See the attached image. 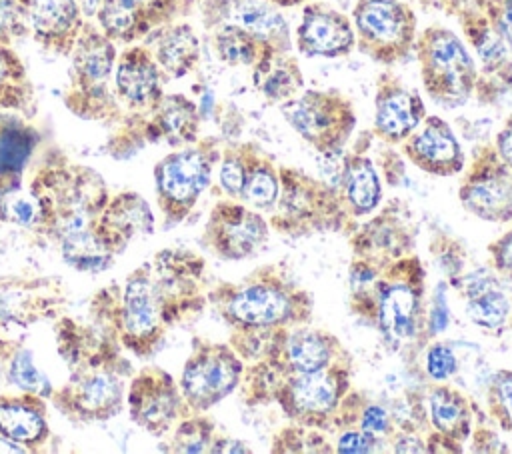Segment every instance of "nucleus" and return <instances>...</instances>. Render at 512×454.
Wrapping results in <instances>:
<instances>
[{
    "label": "nucleus",
    "instance_id": "f257e3e1",
    "mask_svg": "<svg viewBox=\"0 0 512 454\" xmlns=\"http://www.w3.org/2000/svg\"><path fill=\"white\" fill-rule=\"evenodd\" d=\"M348 310L376 328L392 348L426 344V268L412 252L386 266L352 258L348 268Z\"/></svg>",
    "mask_w": 512,
    "mask_h": 454
},
{
    "label": "nucleus",
    "instance_id": "f03ea898",
    "mask_svg": "<svg viewBox=\"0 0 512 454\" xmlns=\"http://www.w3.org/2000/svg\"><path fill=\"white\" fill-rule=\"evenodd\" d=\"M208 304L230 330L264 332L310 324L314 296L286 266L262 264L236 282H218L206 292Z\"/></svg>",
    "mask_w": 512,
    "mask_h": 454
},
{
    "label": "nucleus",
    "instance_id": "7ed1b4c3",
    "mask_svg": "<svg viewBox=\"0 0 512 454\" xmlns=\"http://www.w3.org/2000/svg\"><path fill=\"white\" fill-rule=\"evenodd\" d=\"M280 194L266 214L270 230L288 238L336 232L348 236L358 220L344 208L340 194L302 168L278 164Z\"/></svg>",
    "mask_w": 512,
    "mask_h": 454
},
{
    "label": "nucleus",
    "instance_id": "20e7f679",
    "mask_svg": "<svg viewBox=\"0 0 512 454\" xmlns=\"http://www.w3.org/2000/svg\"><path fill=\"white\" fill-rule=\"evenodd\" d=\"M414 54L428 98L444 108H460L474 98L476 62L464 40L442 24H430L416 36Z\"/></svg>",
    "mask_w": 512,
    "mask_h": 454
},
{
    "label": "nucleus",
    "instance_id": "39448f33",
    "mask_svg": "<svg viewBox=\"0 0 512 454\" xmlns=\"http://www.w3.org/2000/svg\"><path fill=\"white\" fill-rule=\"evenodd\" d=\"M352 374L354 358L346 354L322 370L278 380L268 404H276L288 422L332 432L340 402L352 388Z\"/></svg>",
    "mask_w": 512,
    "mask_h": 454
},
{
    "label": "nucleus",
    "instance_id": "423d86ee",
    "mask_svg": "<svg viewBox=\"0 0 512 454\" xmlns=\"http://www.w3.org/2000/svg\"><path fill=\"white\" fill-rule=\"evenodd\" d=\"M438 8L456 20L464 44L472 48L478 70L474 100L496 106L512 92V52L496 34L474 0H438Z\"/></svg>",
    "mask_w": 512,
    "mask_h": 454
},
{
    "label": "nucleus",
    "instance_id": "0eeeda50",
    "mask_svg": "<svg viewBox=\"0 0 512 454\" xmlns=\"http://www.w3.org/2000/svg\"><path fill=\"white\" fill-rule=\"evenodd\" d=\"M356 50L384 68L398 66L414 52L418 16L402 0H356L350 14Z\"/></svg>",
    "mask_w": 512,
    "mask_h": 454
},
{
    "label": "nucleus",
    "instance_id": "6e6552de",
    "mask_svg": "<svg viewBox=\"0 0 512 454\" xmlns=\"http://www.w3.org/2000/svg\"><path fill=\"white\" fill-rule=\"evenodd\" d=\"M288 126L320 156L340 152L358 124L352 100L338 88H310L280 104Z\"/></svg>",
    "mask_w": 512,
    "mask_h": 454
},
{
    "label": "nucleus",
    "instance_id": "1a4fd4ad",
    "mask_svg": "<svg viewBox=\"0 0 512 454\" xmlns=\"http://www.w3.org/2000/svg\"><path fill=\"white\" fill-rule=\"evenodd\" d=\"M224 140L208 136L164 156L154 168L156 194L164 216L182 222L208 188Z\"/></svg>",
    "mask_w": 512,
    "mask_h": 454
},
{
    "label": "nucleus",
    "instance_id": "9d476101",
    "mask_svg": "<svg viewBox=\"0 0 512 454\" xmlns=\"http://www.w3.org/2000/svg\"><path fill=\"white\" fill-rule=\"evenodd\" d=\"M244 360L228 342L194 338L182 368L180 392L188 412H206L238 390Z\"/></svg>",
    "mask_w": 512,
    "mask_h": 454
},
{
    "label": "nucleus",
    "instance_id": "9b49d317",
    "mask_svg": "<svg viewBox=\"0 0 512 454\" xmlns=\"http://www.w3.org/2000/svg\"><path fill=\"white\" fill-rule=\"evenodd\" d=\"M376 136L372 128L360 130V134L348 142L340 152L320 156L330 162L328 182L338 194L354 220L370 216L382 204V178L372 156Z\"/></svg>",
    "mask_w": 512,
    "mask_h": 454
},
{
    "label": "nucleus",
    "instance_id": "f8f14e48",
    "mask_svg": "<svg viewBox=\"0 0 512 454\" xmlns=\"http://www.w3.org/2000/svg\"><path fill=\"white\" fill-rule=\"evenodd\" d=\"M462 172L458 186L462 208L484 222H512V168L504 164L494 144H478Z\"/></svg>",
    "mask_w": 512,
    "mask_h": 454
},
{
    "label": "nucleus",
    "instance_id": "ddd939ff",
    "mask_svg": "<svg viewBox=\"0 0 512 454\" xmlns=\"http://www.w3.org/2000/svg\"><path fill=\"white\" fill-rule=\"evenodd\" d=\"M368 220L356 222L348 234L352 258L386 266L402 256L416 252L418 222L404 200L380 204Z\"/></svg>",
    "mask_w": 512,
    "mask_h": 454
},
{
    "label": "nucleus",
    "instance_id": "4468645a",
    "mask_svg": "<svg viewBox=\"0 0 512 454\" xmlns=\"http://www.w3.org/2000/svg\"><path fill=\"white\" fill-rule=\"evenodd\" d=\"M266 214L240 200H218L206 220L202 244L222 260H248L258 256L270 240Z\"/></svg>",
    "mask_w": 512,
    "mask_h": 454
},
{
    "label": "nucleus",
    "instance_id": "2eb2a0df",
    "mask_svg": "<svg viewBox=\"0 0 512 454\" xmlns=\"http://www.w3.org/2000/svg\"><path fill=\"white\" fill-rule=\"evenodd\" d=\"M120 320L126 346L140 356L150 354L160 344L166 328L176 324V318L154 280L150 264L140 266L126 280Z\"/></svg>",
    "mask_w": 512,
    "mask_h": 454
},
{
    "label": "nucleus",
    "instance_id": "dca6fc26",
    "mask_svg": "<svg viewBox=\"0 0 512 454\" xmlns=\"http://www.w3.org/2000/svg\"><path fill=\"white\" fill-rule=\"evenodd\" d=\"M198 8L202 26L208 32L220 26H234L258 38L272 50H294L288 20L278 6L266 0H202Z\"/></svg>",
    "mask_w": 512,
    "mask_h": 454
},
{
    "label": "nucleus",
    "instance_id": "f3484780",
    "mask_svg": "<svg viewBox=\"0 0 512 454\" xmlns=\"http://www.w3.org/2000/svg\"><path fill=\"white\" fill-rule=\"evenodd\" d=\"M424 116L426 104L420 92L404 84L390 70H382L374 84V136L390 146H398L418 128Z\"/></svg>",
    "mask_w": 512,
    "mask_h": 454
},
{
    "label": "nucleus",
    "instance_id": "a211bd4d",
    "mask_svg": "<svg viewBox=\"0 0 512 454\" xmlns=\"http://www.w3.org/2000/svg\"><path fill=\"white\" fill-rule=\"evenodd\" d=\"M294 46L306 58H344L356 50L352 20L328 2L308 0L302 4Z\"/></svg>",
    "mask_w": 512,
    "mask_h": 454
},
{
    "label": "nucleus",
    "instance_id": "6ab92c4d",
    "mask_svg": "<svg viewBox=\"0 0 512 454\" xmlns=\"http://www.w3.org/2000/svg\"><path fill=\"white\" fill-rule=\"evenodd\" d=\"M398 146L408 162L430 176L450 178L466 166V154L456 132L436 114H426L418 128Z\"/></svg>",
    "mask_w": 512,
    "mask_h": 454
},
{
    "label": "nucleus",
    "instance_id": "aec40b11",
    "mask_svg": "<svg viewBox=\"0 0 512 454\" xmlns=\"http://www.w3.org/2000/svg\"><path fill=\"white\" fill-rule=\"evenodd\" d=\"M130 412L132 418L150 434H164L186 416L180 386L162 368L142 370L130 388Z\"/></svg>",
    "mask_w": 512,
    "mask_h": 454
},
{
    "label": "nucleus",
    "instance_id": "412c9836",
    "mask_svg": "<svg viewBox=\"0 0 512 454\" xmlns=\"http://www.w3.org/2000/svg\"><path fill=\"white\" fill-rule=\"evenodd\" d=\"M114 82L118 96L138 110L154 112L164 96L162 68L152 52L142 46H134L120 56Z\"/></svg>",
    "mask_w": 512,
    "mask_h": 454
},
{
    "label": "nucleus",
    "instance_id": "4be33fe9",
    "mask_svg": "<svg viewBox=\"0 0 512 454\" xmlns=\"http://www.w3.org/2000/svg\"><path fill=\"white\" fill-rule=\"evenodd\" d=\"M458 292L464 296L466 316L472 324L484 330H500L506 326L512 300L490 272L484 268L466 272Z\"/></svg>",
    "mask_w": 512,
    "mask_h": 454
},
{
    "label": "nucleus",
    "instance_id": "5701e85b",
    "mask_svg": "<svg viewBox=\"0 0 512 454\" xmlns=\"http://www.w3.org/2000/svg\"><path fill=\"white\" fill-rule=\"evenodd\" d=\"M80 12L76 0H32L28 6L30 28L46 48L66 54L82 30Z\"/></svg>",
    "mask_w": 512,
    "mask_h": 454
},
{
    "label": "nucleus",
    "instance_id": "b1692460",
    "mask_svg": "<svg viewBox=\"0 0 512 454\" xmlns=\"http://www.w3.org/2000/svg\"><path fill=\"white\" fill-rule=\"evenodd\" d=\"M426 408L432 430L466 444L478 412V404L466 392L448 382H434L428 388Z\"/></svg>",
    "mask_w": 512,
    "mask_h": 454
},
{
    "label": "nucleus",
    "instance_id": "393cba45",
    "mask_svg": "<svg viewBox=\"0 0 512 454\" xmlns=\"http://www.w3.org/2000/svg\"><path fill=\"white\" fill-rule=\"evenodd\" d=\"M252 86L264 102L280 106L304 90V74L292 52L270 50L252 68Z\"/></svg>",
    "mask_w": 512,
    "mask_h": 454
},
{
    "label": "nucleus",
    "instance_id": "a878e982",
    "mask_svg": "<svg viewBox=\"0 0 512 454\" xmlns=\"http://www.w3.org/2000/svg\"><path fill=\"white\" fill-rule=\"evenodd\" d=\"M94 230L114 252L122 250L136 234H150L154 230V216L148 202L138 194H120L106 206Z\"/></svg>",
    "mask_w": 512,
    "mask_h": 454
},
{
    "label": "nucleus",
    "instance_id": "bb28decb",
    "mask_svg": "<svg viewBox=\"0 0 512 454\" xmlns=\"http://www.w3.org/2000/svg\"><path fill=\"white\" fill-rule=\"evenodd\" d=\"M202 114L184 94H164L148 124L154 138H164L170 146H188L200 138Z\"/></svg>",
    "mask_w": 512,
    "mask_h": 454
},
{
    "label": "nucleus",
    "instance_id": "cd10ccee",
    "mask_svg": "<svg viewBox=\"0 0 512 454\" xmlns=\"http://www.w3.org/2000/svg\"><path fill=\"white\" fill-rule=\"evenodd\" d=\"M152 56L164 74L182 78L200 62V40L186 22L168 24L158 32Z\"/></svg>",
    "mask_w": 512,
    "mask_h": 454
},
{
    "label": "nucleus",
    "instance_id": "c85d7f7f",
    "mask_svg": "<svg viewBox=\"0 0 512 454\" xmlns=\"http://www.w3.org/2000/svg\"><path fill=\"white\" fill-rule=\"evenodd\" d=\"M280 194L278 164L270 152H266L258 142H250L246 178L240 192V202L246 206L268 214Z\"/></svg>",
    "mask_w": 512,
    "mask_h": 454
},
{
    "label": "nucleus",
    "instance_id": "c756f323",
    "mask_svg": "<svg viewBox=\"0 0 512 454\" xmlns=\"http://www.w3.org/2000/svg\"><path fill=\"white\" fill-rule=\"evenodd\" d=\"M72 50H74V56H72L74 72L82 82V86H90V88L102 86L112 72V64L116 56L112 40L106 34H100L92 28H82Z\"/></svg>",
    "mask_w": 512,
    "mask_h": 454
},
{
    "label": "nucleus",
    "instance_id": "7c9ffc66",
    "mask_svg": "<svg viewBox=\"0 0 512 454\" xmlns=\"http://www.w3.org/2000/svg\"><path fill=\"white\" fill-rule=\"evenodd\" d=\"M64 260L80 272H100L112 262V250L90 226H74L60 232Z\"/></svg>",
    "mask_w": 512,
    "mask_h": 454
},
{
    "label": "nucleus",
    "instance_id": "2f4dec72",
    "mask_svg": "<svg viewBox=\"0 0 512 454\" xmlns=\"http://www.w3.org/2000/svg\"><path fill=\"white\" fill-rule=\"evenodd\" d=\"M122 400V384L116 376L100 372L78 384L74 406L82 416L106 418L116 414Z\"/></svg>",
    "mask_w": 512,
    "mask_h": 454
},
{
    "label": "nucleus",
    "instance_id": "473e14b6",
    "mask_svg": "<svg viewBox=\"0 0 512 454\" xmlns=\"http://www.w3.org/2000/svg\"><path fill=\"white\" fill-rule=\"evenodd\" d=\"M212 46L218 60L232 68H252L264 54L272 50L258 38L234 26H220L212 30Z\"/></svg>",
    "mask_w": 512,
    "mask_h": 454
},
{
    "label": "nucleus",
    "instance_id": "72a5a7b5",
    "mask_svg": "<svg viewBox=\"0 0 512 454\" xmlns=\"http://www.w3.org/2000/svg\"><path fill=\"white\" fill-rule=\"evenodd\" d=\"M0 434L18 444H36L46 436V422L38 410L24 402H0Z\"/></svg>",
    "mask_w": 512,
    "mask_h": 454
},
{
    "label": "nucleus",
    "instance_id": "f704fd0d",
    "mask_svg": "<svg viewBox=\"0 0 512 454\" xmlns=\"http://www.w3.org/2000/svg\"><path fill=\"white\" fill-rule=\"evenodd\" d=\"M34 150V132L16 118L0 116V176L16 174Z\"/></svg>",
    "mask_w": 512,
    "mask_h": 454
},
{
    "label": "nucleus",
    "instance_id": "c9c22d12",
    "mask_svg": "<svg viewBox=\"0 0 512 454\" xmlns=\"http://www.w3.org/2000/svg\"><path fill=\"white\" fill-rule=\"evenodd\" d=\"M270 452L272 454H332L334 440H330V432L288 422L272 436Z\"/></svg>",
    "mask_w": 512,
    "mask_h": 454
},
{
    "label": "nucleus",
    "instance_id": "e433bc0d",
    "mask_svg": "<svg viewBox=\"0 0 512 454\" xmlns=\"http://www.w3.org/2000/svg\"><path fill=\"white\" fill-rule=\"evenodd\" d=\"M430 254L438 266V270H442L444 282L448 284V288L452 290H460L462 280L466 276V250L462 246V242L458 238H454L452 234H448L446 230H436L430 236Z\"/></svg>",
    "mask_w": 512,
    "mask_h": 454
},
{
    "label": "nucleus",
    "instance_id": "4c0bfd02",
    "mask_svg": "<svg viewBox=\"0 0 512 454\" xmlns=\"http://www.w3.org/2000/svg\"><path fill=\"white\" fill-rule=\"evenodd\" d=\"M250 142L252 140H246V142L226 140L222 144V152L218 160V184H220V190L226 194V198H232V200L240 198L242 184L246 178Z\"/></svg>",
    "mask_w": 512,
    "mask_h": 454
},
{
    "label": "nucleus",
    "instance_id": "58836bf2",
    "mask_svg": "<svg viewBox=\"0 0 512 454\" xmlns=\"http://www.w3.org/2000/svg\"><path fill=\"white\" fill-rule=\"evenodd\" d=\"M0 218L20 226H34L44 218L42 200L14 182L0 186Z\"/></svg>",
    "mask_w": 512,
    "mask_h": 454
},
{
    "label": "nucleus",
    "instance_id": "ea45409f",
    "mask_svg": "<svg viewBox=\"0 0 512 454\" xmlns=\"http://www.w3.org/2000/svg\"><path fill=\"white\" fill-rule=\"evenodd\" d=\"M216 434V422L204 412H192L180 418L172 436V452L202 454L210 450L212 438Z\"/></svg>",
    "mask_w": 512,
    "mask_h": 454
},
{
    "label": "nucleus",
    "instance_id": "a19ab883",
    "mask_svg": "<svg viewBox=\"0 0 512 454\" xmlns=\"http://www.w3.org/2000/svg\"><path fill=\"white\" fill-rule=\"evenodd\" d=\"M486 406L490 420L512 436V370H496L486 388Z\"/></svg>",
    "mask_w": 512,
    "mask_h": 454
},
{
    "label": "nucleus",
    "instance_id": "79ce46f5",
    "mask_svg": "<svg viewBox=\"0 0 512 454\" xmlns=\"http://www.w3.org/2000/svg\"><path fill=\"white\" fill-rule=\"evenodd\" d=\"M8 378L12 384L20 386L22 390L36 394V396H50V382L48 378L36 368L34 358L28 350H20L14 354L8 370Z\"/></svg>",
    "mask_w": 512,
    "mask_h": 454
},
{
    "label": "nucleus",
    "instance_id": "37998d69",
    "mask_svg": "<svg viewBox=\"0 0 512 454\" xmlns=\"http://www.w3.org/2000/svg\"><path fill=\"white\" fill-rule=\"evenodd\" d=\"M24 82V68L18 56L8 46L0 44V106H16Z\"/></svg>",
    "mask_w": 512,
    "mask_h": 454
},
{
    "label": "nucleus",
    "instance_id": "c03bdc74",
    "mask_svg": "<svg viewBox=\"0 0 512 454\" xmlns=\"http://www.w3.org/2000/svg\"><path fill=\"white\" fill-rule=\"evenodd\" d=\"M28 30V8L18 0H0V44L8 46L10 42L26 36Z\"/></svg>",
    "mask_w": 512,
    "mask_h": 454
},
{
    "label": "nucleus",
    "instance_id": "a18cd8bd",
    "mask_svg": "<svg viewBox=\"0 0 512 454\" xmlns=\"http://www.w3.org/2000/svg\"><path fill=\"white\" fill-rule=\"evenodd\" d=\"M424 368L430 380L446 382L458 372V360L444 342H428L424 352Z\"/></svg>",
    "mask_w": 512,
    "mask_h": 454
},
{
    "label": "nucleus",
    "instance_id": "49530a36",
    "mask_svg": "<svg viewBox=\"0 0 512 454\" xmlns=\"http://www.w3.org/2000/svg\"><path fill=\"white\" fill-rule=\"evenodd\" d=\"M334 452L338 454H372L382 452L380 438L360 430L358 426H350L338 432L334 440Z\"/></svg>",
    "mask_w": 512,
    "mask_h": 454
},
{
    "label": "nucleus",
    "instance_id": "de8ad7c7",
    "mask_svg": "<svg viewBox=\"0 0 512 454\" xmlns=\"http://www.w3.org/2000/svg\"><path fill=\"white\" fill-rule=\"evenodd\" d=\"M512 52V0H474Z\"/></svg>",
    "mask_w": 512,
    "mask_h": 454
},
{
    "label": "nucleus",
    "instance_id": "09e8293b",
    "mask_svg": "<svg viewBox=\"0 0 512 454\" xmlns=\"http://www.w3.org/2000/svg\"><path fill=\"white\" fill-rule=\"evenodd\" d=\"M476 418H478V422L470 430V436L466 440V444H470V446L466 450L474 452V454H502V452H510V448L506 446V442L500 440L496 430L490 428L488 424H484V416H482L480 408H478Z\"/></svg>",
    "mask_w": 512,
    "mask_h": 454
},
{
    "label": "nucleus",
    "instance_id": "8fccbe9b",
    "mask_svg": "<svg viewBox=\"0 0 512 454\" xmlns=\"http://www.w3.org/2000/svg\"><path fill=\"white\" fill-rule=\"evenodd\" d=\"M360 430L376 436V438H384V436H390L394 432V416L380 404L368 400L366 406L362 408V414L358 418V424H356Z\"/></svg>",
    "mask_w": 512,
    "mask_h": 454
},
{
    "label": "nucleus",
    "instance_id": "3c124183",
    "mask_svg": "<svg viewBox=\"0 0 512 454\" xmlns=\"http://www.w3.org/2000/svg\"><path fill=\"white\" fill-rule=\"evenodd\" d=\"M446 282H438L434 296L426 310V344L446 328L448 324V304H446Z\"/></svg>",
    "mask_w": 512,
    "mask_h": 454
},
{
    "label": "nucleus",
    "instance_id": "603ef678",
    "mask_svg": "<svg viewBox=\"0 0 512 454\" xmlns=\"http://www.w3.org/2000/svg\"><path fill=\"white\" fill-rule=\"evenodd\" d=\"M492 268L506 280L512 282V226L486 246Z\"/></svg>",
    "mask_w": 512,
    "mask_h": 454
},
{
    "label": "nucleus",
    "instance_id": "864d4df0",
    "mask_svg": "<svg viewBox=\"0 0 512 454\" xmlns=\"http://www.w3.org/2000/svg\"><path fill=\"white\" fill-rule=\"evenodd\" d=\"M390 450L396 454H424L426 438L422 432L394 428V432L390 434Z\"/></svg>",
    "mask_w": 512,
    "mask_h": 454
},
{
    "label": "nucleus",
    "instance_id": "5fc2aeb1",
    "mask_svg": "<svg viewBox=\"0 0 512 454\" xmlns=\"http://www.w3.org/2000/svg\"><path fill=\"white\" fill-rule=\"evenodd\" d=\"M424 438H426V454H462V452H466L464 444H460L432 428L424 434Z\"/></svg>",
    "mask_w": 512,
    "mask_h": 454
},
{
    "label": "nucleus",
    "instance_id": "6e6d98bb",
    "mask_svg": "<svg viewBox=\"0 0 512 454\" xmlns=\"http://www.w3.org/2000/svg\"><path fill=\"white\" fill-rule=\"evenodd\" d=\"M498 156L504 160V164L508 168H512V112L504 118L500 130L496 132L494 140H492Z\"/></svg>",
    "mask_w": 512,
    "mask_h": 454
},
{
    "label": "nucleus",
    "instance_id": "4d7b16f0",
    "mask_svg": "<svg viewBox=\"0 0 512 454\" xmlns=\"http://www.w3.org/2000/svg\"><path fill=\"white\" fill-rule=\"evenodd\" d=\"M210 454H250L252 448L238 438H230V436H222V434H214L212 444H210Z\"/></svg>",
    "mask_w": 512,
    "mask_h": 454
},
{
    "label": "nucleus",
    "instance_id": "13d9d810",
    "mask_svg": "<svg viewBox=\"0 0 512 454\" xmlns=\"http://www.w3.org/2000/svg\"><path fill=\"white\" fill-rule=\"evenodd\" d=\"M0 452H22V448L18 446V442H12L4 434H0Z\"/></svg>",
    "mask_w": 512,
    "mask_h": 454
},
{
    "label": "nucleus",
    "instance_id": "bf43d9fd",
    "mask_svg": "<svg viewBox=\"0 0 512 454\" xmlns=\"http://www.w3.org/2000/svg\"><path fill=\"white\" fill-rule=\"evenodd\" d=\"M266 2H270V4H274V6H278V8L282 10V8H296V6H302V4H306L308 0H266Z\"/></svg>",
    "mask_w": 512,
    "mask_h": 454
},
{
    "label": "nucleus",
    "instance_id": "052dcab7",
    "mask_svg": "<svg viewBox=\"0 0 512 454\" xmlns=\"http://www.w3.org/2000/svg\"><path fill=\"white\" fill-rule=\"evenodd\" d=\"M506 326L512 330V310H510V316H508V322H506Z\"/></svg>",
    "mask_w": 512,
    "mask_h": 454
},
{
    "label": "nucleus",
    "instance_id": "680f3d73",
    "mask_svg": "<svg viewBox=\"0 0 512 454\" xmlns=\"http://www.w3.org/2000/svg\"><path fill=\"white\" fill-rule=\"evenodd\" d=\"M18 2H20V4H24V6H26V8H28V6H30V2H32V0H18Z\"/></svg>",
    "mask_w": 512,
    "mask_h": 454
}]
</instances>
